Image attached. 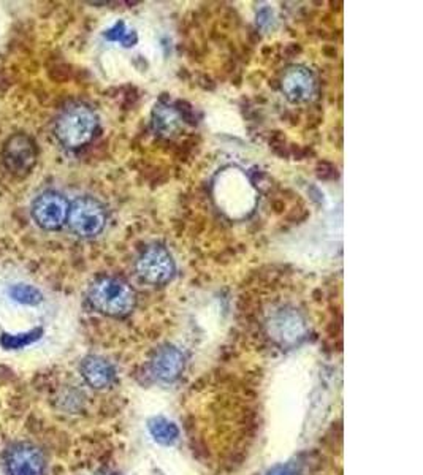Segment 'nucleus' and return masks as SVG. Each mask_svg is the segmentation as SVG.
I'll use <instances>...</instances> for the list:
<instances>
[{"label":"nucleus","instance_id":"20e7f679","mask_svg":"<svg viewBox=\"0 0 423 475\" xmlns=\"http://www.w3.org/2000/svg\"><path fill=\"white\" fill-rule=\"evenodd\" d=\"M108 214L106 208L93 196H80L70 203L67 224L80 238H94L104 231Z\"/></svg>","mask_w":423,"mask_h":475},{"label":"nucleus","instance_id":"4468645a","mask_svg":"<svg viewBox=\"0 0 423 475\" xmlns=\"http://www.w3.org/2000/svg\"><path fill=\"white\" fill-rule=\"evenodd\" d=\"M8 295L13 301L24 306H38L43 301V295L37 287L29 284H16L10 287Z\"/></svg>","mask_w":423,"mask_h":475},{"label":"nucleus","instance_id":"6e6552de","mask_svg":"<svg viewBox=\"0 0 423 475\" xmlns=\"http://www.w3.org/2000/svg\"><path fill=\"white\" fill-rule=\"evenodd\" d=\"M7 475H45L43 453L32 444H14L5 453Z\"/></svg>","mask_w":423,"mask_h":475},{"label":"nucleus","instance_id":"423d86ee","mask_svg":"<svg viewBox=\"0 0 423 475\" xmlns=\"http://www.w3.org/2000/svg\"><path fill=\"white\" fill-rule=\"evenodd\" d=\"M70 203L62 194L54 190L43 192L32 205V217L43 230H59L69 217Z\"/></svg>","mask_w":423,"mask_h":475},{"label":"nucleus","instance_id":"f3484780","mask_svg":"<svg viewBox=\"0 0 423 475\" xmlns=\"http://www.w3.org/2000/svg\"><path fill=\"white\" fill-rule=\"evenodd\" d=\"M267 475H298V471L292 464H278L269 469Z\"/></svg>","mask_w":423,"mask_h":475},{"label":"nucleus","instance_id":"9b49d317","mask_svg":"<svg viewBox=\"0 0 423 475\" xmlns=\"http://www.w3.org/2000/svg\"><path fill=\"white\" fill-rule=\"evenodd\" d=\"M80 371L84 381L89 383V387L95 388V390H105V388H110L116 382L114 366L101 357H86L81 361Z\"/></svg>","mask_w":423,"mask_h":475},{"label":"nucleus","instance_id":"0eeeda50","mask_svg":"<svg viewBox=\"0 0 423 475\" xmlns=\"http://www.w3.org/2000/svg\"><path fill=\"white\" fill-rule=\"evenodd\" d=\"M37 155L34 140L24 133H18L5 143L3 164L13 175L25 176L37 164Z\"/></svg>","mask_w":423,"mask_h":475},{"label":"nucleus","instance_id":"f03ea898","mask_svg":"<svg viewBox=\"0 0 423 475\" xmlns=\"http://www.w3.org/2000/svg\"><path fill=\"white\" fill-rule=\"evenodd\" d=\"M99 130V116L90 106L73 103L65 108L56 120L54 132L58 140L69 149L89 144Z\"/></svg>","mask_w":423,"mask_h":475},{"label":"nucleus","instance_id":"dca6fc26","mask_svg":"<svg viewBox=\"0 0 423 475\" xmlns=\"http://www.w3.org/2000/svg\"><path fill=\"white\" fill-rule=\"evenodd\" d=\"M105 38L110 40V42H121L124 47H134L136 43V34L134 30H127L125 24L119 21L116 23L113 27L108 29L105 32Z\"/></svg>","mask_w":423,"mask_h":475},{"label":"nucleus","instance_id":"39448f33","mask_svg":"<svg viewBox=\"0 0 423 475\" xmlns=\"http://www.w3.org/2000/svg\"><path fill=\"white\" fill-rule=\"evenodd\" d=\"M140 279L151 285H165L176 274V264L170 251L162 244H151L141 251L135 261Z\"/></svg>","mask_w":423,"mask_h":475},{"label":"nucleus","instance_id":"f8f14e48","mask_svg":"<svg viewBox=\"0 0 423 475\" xmlns=\"http://www.w3.org/2000/svg\"><path fill=\"white\" fill-rule=\"evenodd\" d=\"M147 431L157 444L164 447H171L180 439V428L175 422L165 417H152L147 422Z\"/></svg>","mask_w":423,"mask_h":475},{"label":"nucleus","instance_id":"9d476101","mask_svg":"<svg viewBox=\"0 0 423 475\" xmlns=\"http://www.w3.org/2000/svg\"><path fill=\"white\" fill-rule=\"evenodd\" d=\"M186 366V357L175 346H162L151 358V372L157 381L171 383L181 377Z\"/></svg>","mask_w":423,"mask_h":475},{"label":"nucleus","instance_id":"f257e3e1","mask_svg":"<svg viewBox=\"0 0 423 475\" xmlns=\"http://www.w3.org/2000/svg\"><path fill=\"white\" fill-rule=\"evenodd\" d=\"M88 300L97 312L108 317H127L136 306V293L125 281L104 276L95 279L88 290Z\"/></svg>","mask_w":423,"mask_h":475},{"label":"nucleus","instance_id":"2eb2a0df","mask_svg":"<svg viewBox=\"0 0 423 475\" xmlns=\"http://www.w3.org/2000/svg\"><path fill=\"white\" fill-rule=\"evenodd\" d=\"M154 127L164 135L175 133L178 127H180V118L168 106L159 105L154 110Z\"/></svg>","mask_w":423,"mask_h":475},{"label":"nucleus","instance_id":"1a4fd4ad","mask_svg":"<svg viewBox=\"0 0 423 475\" xmlns=\"http://www.w3.org/2000/svg\"><path fill=\"white\" fill-rule=\"evenodd\" d=\"M281 90L289 102H308L315 92V78L313 72L303 65H292L282 75Z\"/></svg>","mask_w":423,"mask_h":475},{"label":"nucleus","instance_id":"7ed1b4c3","mask_svg":"<svg viewBox=\"0 0 423 475\" xmlns=\"http://www.w3.org/2000/svg\"><path fill=\"white\" fill-rule=\"evenodd\" d=\"M267 331L279 346L292 347L302 342L308 335V322L295 307L279 306L268 314Z\"/></svg>","mask_w":423,"mask_h":475},{"label":"nucleus","instance_id":"ddd939ff","mask_svg":"<svg viewBox=\"0 0 423 475\" xmlns=\"http://www.w3.org/2000/svg\"><path fill=\"white\" fill-rule=\"evenodd\" d=\"M43 336V328H34L25 333H18V335H10V333H2L0 335V346L5 350H21V348L37 342Z\"/></svg>","mask_w":423,"mask_h":475}]
</instances>
